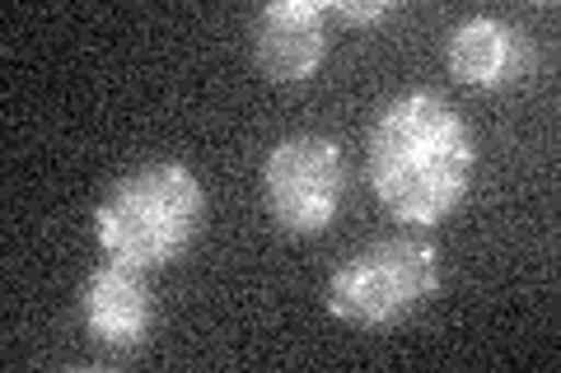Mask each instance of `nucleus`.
<instances>
[{
  "mask_svg": "<svg viewBox=\"0 0 561 373\" xmlns=\"http://www.w3.org/2000/svg\"><path fill=\"white\" fill-rule=\"evenodd\" d=\"M440 290V247L426 234L375 238L328 276L323 308L346 327L383 331L431 304Z\"/></svg>",
  "mask_w": 561,
  "mask_h": 373,
  "instance_id": "3",
  "label": "nucleus"
},
{
  "mask_svg": "<svg viewBox=\"0 0 561 373\" xmlns=\"http://www.w3.org/2000/svg\"><path fill=\"white\" fill-rule=\"evenodd\" d=\"M445 61L459 84L491 94V89H505L529 75L534 47H529V33L511 20H501V14H468V20L449 28Z\"/></svg>",
  "mask_w": 561,
  "mask_h": 373,
  "instance_id": "7",
  "label": "nucleus"
},
{
  "mask_svg": "<svg viewBox=\"0 0 561 373\" xmlns=\"http://www.w3.org/2000/svg\"><path fill=\"white\" fill-rule=\"evenodd\" d=\"M332 20H346V24H379L393 14V0H370V5H360V0H337V5H328Z\"/></svg>",
  "mask_w": 561,
  "mask_h": 373,
  "instance_id": "8",
  "label": "nucleus"
},
{
  "mask_svg": "<svg viewBox=\"0 0 561 373\" xmlns=\"http://www.w3.org/2000/svg\"><path fill=\"white\" fill-rule=\"evenodd\" d=\"M206 224V187L179 159H150L122 177L94 206V238L103 257L131 261L140 271L179 261Z\"/></svg>",
  "mask_w": 561,
  "mask_h": 373,
  "instance_id": "2",
  "label": "nucleus"
},
{
  "mask_svg": "<svg viewBox=\"0 0 561 373\" xmlns=\"http://www.w3.org/2000/svg\"><path fill=\"white\" fill-rule=\"evenodd\" d=\"M328 5L323 0H272L253 24V61L276 84H300L328 61Z\"/></svg>",
  "mask_w": 561,
  "mask_h": 373,
  "instance_id": "5",
  "label": "nucleus"
},
{
  "mask_svg": "<svg viewBox=\"0 0 561 373\" xmlns=\"http://www.w3.org/2000/svg\"><path fill=\"white\" fill-rule=\"evenodd\" d=\"M478 136L435 89H402L379 108L365 145V183L393 220L431 229L468 201Z\"/></svg>",
  "mask_w": 561,
  "mask_h": 373,
  "instance_id": "1",
  "label": "nucleus"
},
{
  "mask_svg": "<svg viewBox=\"0 0 561 373\" xmlns=\"http://www.w3.org/2000/svg\"><path fill=\"white\" fill-rule=\"evenodd\" d=\"M346 177V154L332 136L295 131L276 140L262 164V197L272 224L290 238H319L342 215Z\"/></svg>",
  "mask_w": 561,
  "mask_h": 373,
  "instance_id": "4",
  "label": "nucleus"
},
{
  "mask_svg": "<svg viewBox=\"0 0 561 373\" xmlns=\"http://www.w3.org/2000/svg\"><path fill=\"white\" fill-rule=\"evenodd\" d=\"M80 323L108 350L146 346L154 327V290L140 266L103 257L80 285Z\"/></svg>",
  "mask_w": 561,
  "mask_h": 373,
  "instance_id": "6",
  "label": "nucleus"
}]
</instances>
